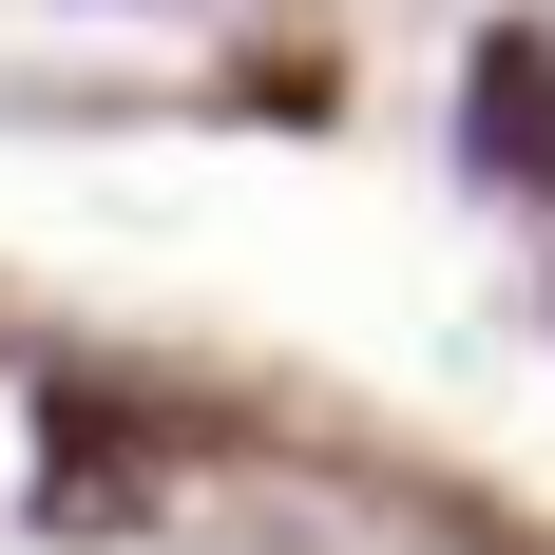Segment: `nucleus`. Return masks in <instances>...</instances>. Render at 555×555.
Masks as SVG:
<instances>
[{"instance_id": "obj_1", "label": "nucleus", "mask_w": 555, "mask_h": 555, "mask_svg": "<svg viewBox=\"0 0 555 555\" xmlns=\"http://www.w3.org/2000/svg\"><path fill=\"white\" fill-rule=\"evenodd\" d=\"M460 96H479V172H499V192H537V172H555V57H537V39L499 20Z\"/></svg>"}, {"instance_id": "obj_2", "label": "nucleus", "mask_w": 555, "mask_h": 555, "mask_svg": "<svg viewBox=\"0 0 555 555\" xmlns=\"http://www.w3.org/2000/svg\"><path fill=\"white\" fill-rule=\"evenodd\" d=\"M96 20H172V0H96Z\"/></svg>"}]
</instances>
